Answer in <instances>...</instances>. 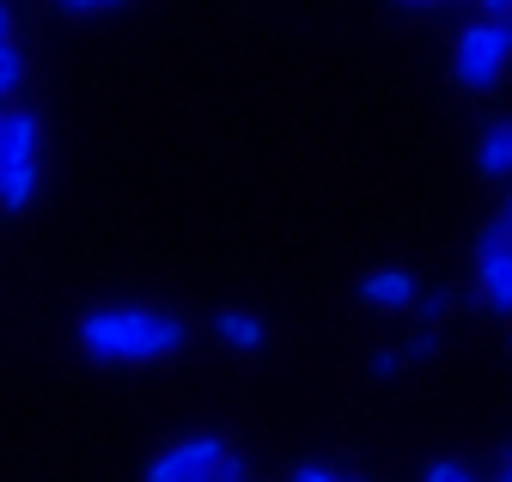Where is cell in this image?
<instances>
[{"instance_id":"cell-2","label":"cell","mask_w":512,"mask_h":482,"mask_svg":"<svg viewBox=\"0 0 512 482\" xmlns=\"http://www.w3.org/2000/svg\"><path fill=\"white\" fill-rule=\"evenodd\" d=\"M43 184V123L37 110H0V208L25 214Z\"/></svg>"},{"instance_id":"cell-14","label":"cell","mask_w":512,"mask_h":482,"mask_svg":"<svg viewBox=\"0 0 512 482\" xmlns=\"http://www.w3.org/2000/svg\"><path fill=\"white\" fill-rule=\"evenodd\" d=\"M433 354H439V330H421V336L403 348V360H433Z\"/></svg>"},{"instance_id":"cell-18","label":"cell","mask_w":512,"mask_h":482,"mask_svg":"<svg viewBox=\"0 0 512 482\" xmlns=\"http://www.w3.org/2000/svg\"><path fill=\"white\" fill-rule=\"evenodd\" d=\"M13 37V13H7V0H0V43Z\"/></svg>"},{"instance_id":"cell-17","label":"cell","mask_w":512,"mask_h":482,"mask_svg":"<svg viewBox=\"0 0 512 482\" xmlns=\"http://www.w3.org/2000/svg\"><path fill=\"white\" fill-rule=\"evenodd\" d=\"M482 19H512V0H476Z\"/></svg>"},{"instance_id":"cell-7","label":"cell","mask_w":512,"mask_h":482,"mask_svg":"<svg viewBox=\"0 0 512 482\" xmlns=\"http://www.w3.org/2000/svg\"><path fill=\"white\" fill-rule=\"evenodd\" d=\"M476 171L482 177H512V116H494L476 141Z\"/></svg>"},{"instance_id":"cell-3","label":"cell","mask_w":512,"mask_h":482,"mask_svg":"<svg viewBox=\"0 0 512 482\" xmlns=\"http://www.w3.org/2000/svg\"><path fill=\"white\" fill-rule=\"evenodd\" d=\"M506 62H512V31L500 19H476L452 43V80L464 92H494L506 80Z\"/></svg>"},{"instance_id":"cell-6","label":"cell","mask_w":512,"mask_h":482,"mask_svg":"<svg viewBox=\"0 0 512 482\" xmlns=\"http://www.w3.org/2000/svg\"><path fill=\"white\" fill-rule=\"evenodd\" d=\"M360 299L372 312H403V306H415V275L409 269H378V275L360 281Z\"/></svg>"},{"instance_id":"cell-19","label":"cell","mask_w":512,"mask_h":482,"mask_svg":"<svg viewBox=\"0 0 512 482\" xmlns=\"http://www.w3.org/2000/svg\"><path fill=\"white\" fill-rule=\"evenodd\" d=\"M494 220H500V226H506V232H512V196H506V202H500V214H494Z\"/></svg>"},{"instance_id":"cell-11","label":"cell","mask_w":512,"mask_h":482,"mask_svg":"<svg viewBox=\"0 0 512 482\" xmlns=\"http://www.w3.org/2000/svg\"><path fill=\"white\" fill-rule=\"evenodd\" d=\"M415 306H421L427 330H439V324H445V312H452V293H445V287H433V293H421V299H415Z\"/></svg>"},{"instance_id":"cell-22","label":"cell","mask_w":512,"mask_h":482,"mask_svg":"<svg viewBox=\"0 0 512 482\" xmlns=\"http://www.w3.org/2000/svg\"><path fill=\"white\" fill-rule=\"evenodd\" d=\"M348 482H360V476H348Z\"/></svg>"},{"instance_id":"cell-23","label":"cell","mask_w":512,"mask_h":482,"mask_svg":"<svg viewBox=\"0 0 512 482\" xmlns=\"http://www.w3.org/2000/svg\"><path fill=\"white\" fill-rule=\"evenodd\" d=\"M506 348H512V342H506Z\"/></svg>"},{"instance_id":"cell-1","label":"cell","mask_w":512,"mask_h":482,"mask_svg":"<svg viewBox=\"0 0 512 482\" xmlns=\"http://www.w3.org/2000/svg\"><path fill=\"white\" fill-rule=\"evenodd\" d=\"M189 342V324L153 306H104L80 318V354L98 367H153Z\"/></svg>"},{"instance_id":"cell-9","label":"cell","mask_w":512,"mask_h":482,"mask_svg":"<svg viewBox=\"0 0 512 482\" xmlns=\"http://www.w3.org/2000/svg\"><path fill=\"white\" fill-rule=\"evenodd\" d=\"M19 86H25V55H19V43L7 37V43H0V104H7Z\"/></svg>"},{"instance_id":"cell-15","label":"cell","mask_w":512,"mask_h":482,"mask_svg":"<svg viewBox=\"0 0 512 482\" xmlns=\"http://www.w3.org/2000/svg\"><path fill=\"white\" fill-rule=\"evenodd\" d=\"M397 373H403V354H397V348L372 354V379H397Z\"/></svg>"},{"instance_id":"cell-5","label":"cell","mask_w":512,"mask_h":482,"mask_svg":"<svg viewBox=\"0 0 512 482\" xmlns=\"http://www.w3.org/2000/svg\"><path fill=\"white\" fill-rule=\"evenodd\" d=\"M220 458H226V440L220 434H189V440L165 446L147 464V482H214Z\"/></svg>"},{"instance_id":"cell-21","label":"cell","mask_w":512,"mask_h":482,"mask_svg":"<svg viewBox=\"0 0 512 482\" xmlns=\"http://www.w3.org/2000/svg\"><path fill=\"white\" fill-rule=\"evenodd\" d=\"M409 7H433V0H409Z\"/></svg>"},{"instance_id":"cell-20","label":"cell","mask_w":512,"mask_h":482,"mask_svg":"<svg viewBox=\"0 0 512 482\" xmlns=\"http://www.w3.org/2000/svg\"><path fill=\"white\" fill-rule=\"evenodd\" d=\"M500 482H512V446H506V458H500Z\"/></svg>"},{"instance_id":"cell-16","label":"cell","mask_w":512,"mask_h":482,"mask_svg":"<svg viewBox=\"0 0 512 482\" xmlns=\"http://www.w3.org/2000/svg\"><path fill=\"white\" fill-rule=\"evenodd\" d=\"M293 482H348V476H336V470H324V464H305V470H293Z\"/></svg>"},{"instance_id":"cell-13","label":"cell","mask_w":512,"mask_h":482,"mask_svg":"<svg viewBox=\"0 0 512 482\" xmlns=\"http://www.w3.org/2000/svg\"><path fill=\"white\" fill-rule=\"evenodd\" d=\"M214 482H250V464L226 446V458H220V470H214Z\"/></svg>"},{"instance_id":"cell-12","label":"cell","mask_w":512,"mask_h":482,"mask_svg":"<svg viewBox=\"0 0 512 482\" xmlns=\"http://www.w3.org/2000/svg\"><path fill=\"white\" fill-rule=\"evenodd\" d=\"M68 19H98V13H116V7H128V0H55Z\"/></svg>"},{"instance_id":"cell-8","label":"cell","mask_w":512,"mask_h":482,"mask_svg":"<svg viewBox=\"0 0 512 482\" xmlns=\"http://www.w3.org/2000/svg\"><path fill=\"white\" fill-rule=\"evenodd\" d=\"M214 330H220V342H232V348H263V318H256V312H220Z\"/></svg>"},{"instance_id":"cell-4","label":"cell","mask_w":512,"mask_h":482,"mask_svg":"<svg viewBox=\"0 0 512 482\" xmlns=\"http://www.w3.org/2000/svg\"><path fill=\"white\" fill-rule=\"evenodd\" d=\"M476 287L488 299V312L512 318V232L500 220H488L476 232Z\"/></svg>"},{"instance_id":"cell-10","label":"cell","mask_w":512,"mask_h":482,"mask_svg":"<svg viewBox=\"0 0 512 482\" xmlns=\"http://www.w3.org/2000/svg\"><path fill=\"white\" fill-rule=\"evenodd\" d=\"M421 482H476V470H470V464H458V458H439V464H427V470H421Z\"/></svg>"}]
</instances>
